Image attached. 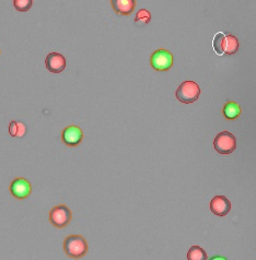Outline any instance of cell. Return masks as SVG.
I'll return each instance as SVG.
<instances>
[{
    "label": "cell",
    "mask_w": 256,
    "mask_h": 260,
    "mask_svg": "<svg viewBox=\"0 0 256 260\" xmlns=\"http://www.w3.org/2000/svg\"><path fill=\"white\" fill-rule=\"evenodd\" d=\"M64 251L69 258L78 260L88 254L89 246H88V242L82 235L72 234L65 238Z\"/></svg>",
    "instance_id": "obj_1"
},
{
    "label": "cell",
    "mask_w": 256,
    "mask_h": 260,
    "mask_svg": "<svg viewBox=\"0 0 256 260\" xmlns=\"http://www.w3.org/2000/svg\"><path fill=\"white\" fill-rule=\"evenodd\" d=\"M175 95H177V99L181 103L191 104L198 100L201 95V89L198 84L194 81H184L180 84Z\"/></svg>",
    "instance_id": "obj_2"
},
{
    "label": "cell",
    "mask_w": 256,
    "mask_h": 260,
    "mask_svg": "<svg viewBox=\"0 0 256 260\" xmlns=\"http://www.w3.org/2000/svg\"><path fill=\"white\" fill-rule=\"evenodd\" d=\"M214 148L218 153L229 155L237 149V139L229 132H222L216 136L214 140Z\"/></svg>",
    "instance_id": "obj_3"
},
{
    "label": "cell",
    "mask_w": 256,
    "mask_h": 260,
    "mask_svg": "<svg viewBox=\"0 0 256 260\" xmlns=\"http://www.w3.org/2000/svg\"><path fill=\"white\" fill-rule=\"evenodd\" d=\"M72 220V212L66 205H60L52 208L49 211V222L57 229H64Z\"/></svg>",
    "instance_id": "obj_4"
},
{
    "label": "cell",
    "mask_w": 256,
    "mask_h": 260,
    "mask_svg": "<svg viewBox=\"0 0 256 260\" xmlns=\"http://www.w3.org/2000/svg\"><path fill=\"white\" fill-rule=\"evenodd\" d=\"M150 64L157 71H167L173 66V55L169 50L160 48L151 55Z\"/></svg>",
    "instance_id": "obj_5"
},
{
    "label": "cell",
    "mask_w": 256,
    "mask_h": 260,
    "mask_svg": "<svg viewBox=\"0 0 256 260\" xmlns=\"http://www.w3.org/2000/svg\"><path fill=\"white\" fill-rule=\"evenodd\" d=\"M83 140V133L80 127L70 125L63 129L62 141L67 147H78Z\"/></svg>",
    "instance_id": "obj_6"
},
{
    "label": "cell",
    "mask_w": 256,
    "mask_h": 260,
    "mask_svg": "<svg viewBox=\"0 0 256 260\" xmlns=\"http://www.w3.org/2000/svg\"><path fill=\"white\" fill-rule=\"evenodd\" d=\"M10 192L14 198L17 199H25L31 194L32 186L25 178H16L12 180L10 185Z\"/></svg>",
    "instance_id": "obj_7"
},
{
    "label": "cell",
    "mask_w": 256,
    "mask_h": 260,
    "mask_svg": "<svg viewBox=\"0 0 256 260\" xmlns=\"http://www.w3.org/2000/svg\"><path fill=\"white\" fill-rule=\"evenodd\" d=\"M210 210L217 216H224L231 210V202L224 196H216L210 201Z\"/></svg>",
    "instance_id": "obj_8"
},
{
    "label": "cell",
    "mask_w": 256,
    "mask_h": 260,
    "mask_svg": "<svg viewBox=\"0 0 256 260\" xmlns=\"http://www.w3.org/2000/svg\"><path fill=\"white\" fill-rule=\"evenodd\" d=\"M45 66L52 74H61L66 68V59L60 53H49L45 59Z\"/></svg>",
    "instance_id": "obj_9"
},
{
    "label": "cell",
    "mask_w": 256,
    "mask_h": 260,
    "mask_svg": "<svg viewBox=\"0 0 256 260\" xmlns=\"http://www.w3.org/2000/svg\"><path fill=\"white\" fill-rule=\"evenodd\" d=\"M113 10L120 16H130L134 12L137 2L136 0H111Z\"/></svg>",
    "instance_id": "obj_10"
},
{
    "label": "cell",
    "mask_w": 256,
    "mask_h": 260,
    "mask_svg": "<svg viewBox=\"0 0 256 260\" xmlns=\"http://www.w3.org/2000/svg\"><path fill=\"white\" fill-rule=\"evenodd\" d=\"M241 107L238 103L236 102H226L223 106V110H222V114L223 116L229 119V120H233L238 118L240 115H241Z\"/></svg>",
    "instance_id": "obj_11"
},
{
    "label": "cell",
    "mask_w": 256,
    "mask_h": 260,
    "mask_svg": "<svg viewBox=\"0 0 256 260\" xmlns=\"http://www.w3.org/2000/svg\"><path fill=\"white\" fill-rule=\"evenodd\" d=\"M213 46L217 55H223L225 53V34L219 32L215 35Z\"/></svg>",
    "instance_id": "obj_12"
},
{
    "label": "cell",
    "mask_w": 256,
    "mask_h": 260,
    "mask_svg": "<svg viewBox=\"0 0 256 260\" xmlns=\"http://www.w3.org/2000/svg\"><path fill=\"white\" fill-rule=\"evenodd\" d=\"M239 49V41L232 34H225V53L226 55H233Z\"/></svg>",
    "instance_id": "obj_13"
},
{
    "label": "cell",
    "mask_w": 256,
    "mask_h": 260,
    "mask_svg": "<svg viewBox=\"0 0 256 260\" xmlns=\"http://www.w3.org/2000/svg\"><path fill=\"white\" fill-rule=\"evenodd\" d=\"M187 260H207V252L201 246H192L187 252Z\"/></svg>",
    "instance_id": "obj_14"
},
{
    "label": "cell",
    "mask_w": 256,
    "mask_h": 260,
    "mask_svg": "<svg viewBox=\"0 0 256 260\" xmlns=\"http://www.w3.org/2000/svg\"><path fill=\"white\" fill-rule=\"evenodd\" d=\"M151 21V13L146 10V9H140L135 17V22L136 23H143V24H148Z\"/></svg>",
    "instance_id": "obj_15"
},
{
    "label": "cell",
    "mask_w": 256,
    "mask_h": 260,
    "mask_svg": "<svg viewBox=\"0 0 256 260\" xmlns=\"http://www.w3.org/2000/svg\"><path fill=\"white\" fill-rule=\"evenodd\" d=\"M13 6L18 11L25 12L31 9L33 6V0H13Z\"/></svg>",
    "instance_id": "obj_16"
},
{
    "label": "cell",
    "mask_w": 256,
    "mask_h": 260,
    "mask_svg": "<svg viewBox=\"0 0 256 260\" xmlns=\"http://www.w3.org/2000/svg\"><path fill=\"white\" fill-rule=\"evenodd\" d=\"M19 132V126H18V121L17 120H11L10 125H9V134L11 137H17Z\"/></svg>",
    "instance_id": "obj_17"
},
{
    "label": "cell",
    "mask_w": 256,
    "mask_h": 260,
    "mask_svg": "<svg viewBox=\"0 0 256 260\" xmlns=\"http://www.w3.org/2000/svg\"><path fill=\"white\" fill-rule=\"evenodd\" d=\"M18 126H19V132H18L17 138H22V137L26 134V127L23 122H21V121H18Z\"/></svg>",
    "instance_id": "obj_18"
},
{
    "label": "cell",
    "mask_w": 256,
    "mask_h": 260,
    "mask_svg": "<svg viewBox=\"0 0 256 260\" xmlns=\"http://www.w3.org/2000/svg\"><path fill=\"white\" fill-rule=\"evenodd\" d=\"M209 260H228V259L222 257V256H214V257H211Z\"/></svg>",
    "instance_id": "obj_19"
}]
</instances>
